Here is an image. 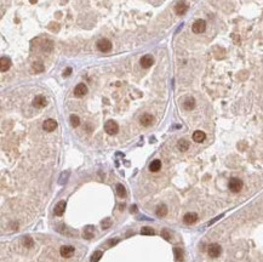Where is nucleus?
<instances>
[{
  "label": "nucleus",
  "mask_w": 263,
  "mask_h": 262,
  "mask_svg": "<svg viewBox=\"0 0 263 262\" xmlns=\"http://www.w3.org/2000/svg\"><path fill=\"white\" fill-rule=\"evenodd\" d=\"M66 205H67L66 201H63V200L58 201L57 205L55 206V210H53L55 215H56V216H62V215L64 214V211H66Z\"/></svg>",
  "instance_id": "obj_12"
},
{
  "label": "nucleus",
  "mask_w": 263,
  "mask_h": 262,
  "mask_svg": "<svg viewBox=\"0 0 263 262\" xmlns=\"http://www.w3.org/2000/svg\"><path fill=\"white\" fill-rule=\"evenodd\" d=\"M29 1H30V4H35V3L38 1V0H29Z\"/></svg>",
  "instance_id": "obj_35"
},
{
  "label": "nucleus",
  "mask_w": 263,
  "mask_h": 262,
  "mask_svg": "<svg viewBox=\"0 0 263 262\" xmlns=\"http://www.w3.org/2000/svg\"><path fill=\"white\" fill-rule=\"evenodd\" d=\"M46 103H47V101H46L45 96H43V95H38L33 100V106L36 107V108H43V107L46 106Z\"/></svg>",
  "instance_id": "obj_10"
},
{
  "label": "nucleus",
  "mask_w": 263,
  "mask_h": 262,
  "mask_svg": "<svg viewBox=\"0 0 263 262\" xmlns=\"http://www.w3.org/2000/svg\"><path fill=\"white\" fill-rule=\"evenodd\" d=\"M96 46H97V49H98L100 51H102V52H109V51L112 50V46H113V45H112L110 40L103 38V39H100V40L96 43Z\"/></svg>",
  "instance_id": "obj_3"
},
{
  "label": "nucleus",
  "mask_w": 263,
  "mask_h": 262,
  "mask_svg": "<svg viewBox=\"0 0 263 262\" xmlns=\"http://www.w3.org/2000/svg\"><path fill=\"white\" fill-rule=\"evenodd\" d=\"M87 93V86L85 84H78L74 89V96L75 97H83Z\"/></svg>",
  "instance_id": "obj_7"
},
{
  "label": "nucleus",
  "mask_w": 263,
  "mask_h": 262,
  "mask_svg": "<svg viewBox=\"0 0 263 262\" xmlns=\"http://www.w3.org/2000/svg\"><path fill=\"white\" fill-rule=\"evenodd\" d=\"M219 217H221V216H219ZM219 217H216V218H214L212 221H210V222H209V224H212V223H214V222H216V221H217V220H218Z\"/></svg>",
  "instance_id": "obj_33"
},
{
  "label": "nucleus",
  "mask_w": 263,
  "mask_h": 262,
  "mask_svg": "<svg viewBox=\"0 0 263 262\" xmlns=\"http://www.w3.org/2000/svg\"><path fill=\"white\" fill-rule=\"evenodd\" d=\"M103 256V252L102 251H95L93 252V255L91 256V262H98L100 260H101V257Z\"/></svg>",
  "instance_id": "obj_26"
},
{
  "label": "nucleus",
  "mask_w": 263,
  "mask_h": 262,
  "mask_svg": "<svg viewBox=\"0 0 263 262\" xmlns=\"http://www.w3.org/2000/svg\"><path fill=\"white\" fill-rule=\"evenodd\" d=\"M33 244H34V241H33V239L30 237H24L23 238V245L26 248H32Z\"/></svg>",
  "instance_id": "obj_28"
},
{
  "label": "nucleus",
  "mask_w": 263,
  "mask_h": 262,
  "mask_svg": "<svg viewBox=\"0 0 263 262\" xmlns=\"http://www.w3.org/2000/svg\"><path fill=\"white\" fill-rule=\"evenodd\" d=\"M161 235H163V238H165L166 240H170V238H171L170 232H168L167 229H163V231H161Z\"/></svg>",
  "instance_id": "obj_30"
},
{
  "label": "nucleus",
  "mask_w": 263,
  "mask_h": 262,
  "mask_svg": "<svg viewBox=\"0 0 263 262\" xmlns=\"http://www.w3.org/2000/svg\"><path fill=\"white\" fill-rule=\"evenodd\" d=\"M56 127H57V121L53 120V119H47L43 124V129L45 131H47V132H51V131H53Z\"/></svg>",
  "instance_id": "obj_9"
},
{
  "label": "nucleus",
  "mask_w": 263,
  "mask_h": 262,
  "mask_svg": "<svg viewBox=\"0 0 263 262\" xmlns=\"http://www.w3.org/2000/svg\"><path fill=\"white\" fill-rule=\"evenodd\" d=\"M205 29H206V22L204 20H197L192 26V30L195 34H201L205 32Z\"/></svg>",
  "instance_id": "obj_4"
},
{
  "label": "nucleus",
  "mask_w": 263,
  "mask_h": 262,
  "mask_svg": "<svg viewBox=\"0 0 263 262\" xmlns=\"http://www.w3.org/2000/svg\"><path fill=\"white\" fill-rule=\"evenodd\" d=\"M140 123L143 125V126H150L152 125V123H153V115H150V114H143L142 117H141V119H140Z\"/></svg>",
  "instance_id": "obj_16"
},
{
  "label": "nucleus",
  "mask_w": 263,
  "mask_h": 262,
  "mask_svg": "<svg viewBox=\"0 0 263 262\" xmlns=\"http://www.w3.org/2000/svg\"><path fill=\"white\" fill-rule=\"evenodd\" d=\"M221 252H222V248L218 244H216V243L215 244H210L209 248H208V254L210 255V257L216 258L221 255Z\"/></svg>",
  "instance_id": "obj_5"
},
{
  "label": "nucleus",
  "mask_w": 263,
  "mask_h": 262,
  "mask_svg": "<svg viewBox=\"0 0 263 262\" xmlns=\"http://www.w3.org/2000/svg\"><path fill=\"white\" fill-rule=\"evenodd\" d=\"M174 254H175V257H176L177 261H183V251H182V249L175 248L174 249Z\"/></svg>",
  "instance_id": "obj_25"
},
{
  "label": "nucleus",
  "mask_w": 263,
  "mask_h": 262,
  "mask_svg": "<svg viewBox=\"0 0 263 262\" xmlns=\"http://www.w3.org/2000/svg\"><path fill=\"white\" fill-rule=\"evenodd\" d=\"M228 187H229V189H230L233 193H238V192H240L241 188H242V181H241L240 178L233 177V178L229 180Z\"/></svg>",
  "instance_id": "obj_1"
},
{
  "label": "nucleus",
  "mask_w": 263,
  "mask_h": 262,
  "mask_svg": "<svg viewBox=\"0 0 263 262\" xmlns=\"http://www.w3.org/2000/svg\"><path fill=\"white\" fill-rule=\"evenodd\" d=\"M74 252H75V249H74L72 245H63V246H61V249H60L61 256H62V257H66V258L72 257V256L74 255Z\"/></svg>",
  "instance_id": "obj_6"
},
{
  "label": "nucleus",
  "mask_w": 263,
  "mask_h": 262,
  "mask_svg": "<svg viewBox=\"0 0 263 262\" xmlns=\"http://www.w3.org/2000/svg\"><path fill=\"white\" fill-rule=\"evenodd\" d=\"M117 193H118V195L120 197V198H125L126 197V189H125V187L123 186V184H117Z\"/></svg>",
  "instance_id": "obj_23"
},
{
  "label": "nucleus",
  "mask_w": 263,
  "mask_h": 262,
  "mask_svg": "<svg viewBox=\"0 0 263 262\" xmlns=\"http://www.w3.org/2000/svg\"><path fill=\"white\" fill-rule=\"evenodd\" d=\"M44 69H45V66L43 64V62L38 61V62L33 63V70L35 73H41V72H44Z\"/></svg>",
  "instance_id": "obj_22"
},
{
  "label": "nucleus",
  "mask_w": 263,
  "mask_h": 262,
  "mask_svg": "<svg viewBox=\"0 0 263 262\" xmlns=\"http://www.w3.org/2000/svg\"><path fill=\"white\" fill-rule=\"evenodd\" d=\"M136 210H137L136 206H132V208H131V212H132V211H136Z\"/></svg>",
  "instance_id": "obj_34"
},
{
  "label": "nucleus",
  "mask_w": 263,
  "mask_h": 262,
  "mask_svg": "<svg viewBox=\"0 0 263 262\" xmlns=\"http://www.w3.org/2000/svg\"><path fill=\"white\" fill-rule=\"evenodd\" d=\"M141 234H143V235H153L154 234V229L152 227H143L141 229Z\"/></svg>",
  "instance_id": "obj_27"
},
{
  "label": "nucleus",
  "mask_w": 263,
  "mask_h": 262,
  "mask_svg": "<svg viewBox=\"0 0 263 262\" xmlns=\"http://www.w3.org/2000/svg\"><path fill=\"white\" fill-rule=\"evenodd\" d=\"M205 138H206V135H205L204 131H200V130L194 131V134H193V140H194L195 142L201 143V142L205 141Z\"/></svg>",
  "instance_id": "obj_17"
},
{
  "label": "nucleus",
  "mask_w": 263,
  "mask_h": 262,
  "mask_svg": "<svg viewBox=\"0 0 263 262\" xmlns=\"http://www.w3.org/2000/svg\"><path fill=\"white\" fill-rule=\"evenodd\" d=\"M0 69H1V72H7L9 69H10V67H11V61H10V58H7V57H5V56H3L1 58H0Z\"/></svg>",
  "instance_id": "obj_15"
},
{
  "label": "nucleus",
  "mask_w": 263,
  "mask_h": 262,
  "mask_svg": "<svg viewBox=\"0 0 263 262\" xmlns=\"http://www.w3.org/2000/svg\"><path fill=\"white\" fill-rule=\"evenodd\" d=\"M70 124H72V126L73 127H78L79 125H80V119H79V117L78 115H70Z\"/></svg>",
  "instance_id": "obj_24"
},
{
  "label": "nucleus",
  "mask_w": 263,
  "mask_h": 262,
  "mask_svg": "<svg viewBox=\"0 0 263 262\" xmlns=\"http://www.w3.org/2000/svg\"><path fill=\"white\" fill-rule=\"evenodd\" d=\"M183 221H184V223H187V224H192V223H194V222L198 221V215H197L195 212H188V214L184 215Z\"/></svg>",
  "instance_id": "obj_14"
},
{
  "label": "nucleus",
  "mask_w": 263,
  "mask_h": 262,
  "mask_svg": "<svg viewBox=\"0 0 263 262\" xmlns=\"http://www.w3.org/2000/svg\"><path fill=\"white\" fill-rule=\"evenodd\" d=\"M93 235H95V227L91 226V224H89V226H86L84 228V232H83V237L85 239H92Z\"/></svg>",
  "instance_id": "obj_13"
},
{
  "label": "nucleus",
  "mask_w": 263,
  "mask_h": 262,
  "mask_svg": "<svg viewBox=\"0 0 263 262\" xmlns=\"http://www.w3.org/2000/svg\"><path fill=\"white\" fill-rule=\"evenodd\" d=\"M160 169H161V161L159 159H155L149 164V170L152 172H158Z\"/></svg>",
  "instance_id": "obj_18"
},
{
  "label": "nucleus",
  "mask_w": 263,
  "mask_h": 262,
  "mask_svg": "<svg viewBox=\"0 0 263 262\" xmlns=\"http://www.w3.org/2000/svg\"><path fill=\"white\" fill-rule=\"evenodd\" d=\"M183 107H184V109H187V110H192V109L195 107V100H194L193 97L185 98V101L183 102Z\"/></svg>",
  "instance_id": "obj_19"
},
{
  "label": "nucleus",
  "mask_w": 263,
  "mask_h": 262,
  "mask_svg": "<svg viewBox=\"0 0 263 262\" xmlns=\"http://www.w3.org/2000/svg\"><path fill=\"white\" fill-rule=\"evenodd\" d=\"M72 73V68L70 67H68L64 72H63V77H69V74Z\"/></svg>",
  "instance_id": "obj_31"
},
{
  "label": "nucleus",
  "mask_w": 263,
  "mask_h": 262,
  "mask_svg": "<svg viewBox=\"0 0 263 262\" xmlns=\"http://www.w3.org/2000/svg\"><path fill=\"white\" fill-rule=\"evenodd\" d=\"M118 241H119V239L115 238V239H113V240H109V241H108V244H109V246H112V245H115Z\"/></svg>",
  "instance_id": "obj_32"
},
{
  "label": "nucleus",
  "mask_w": 263,
  "mask_h": 262,
  "mask_svg": "<svg viewBox=\"0 0 263 262\" xmlns=\"http://www.w3.org/2000/svg\"><path fill=\"white\" fill-rule=\"evenodd\" d=\"M177 147H178V149L181 152H185V151H188V148H189V142H188L187 140H180L178 141V143H177Z\"/></svg>",
  "instance_id": "obj_21"
},
{
  "label": "nucleus",
  "mask_w": 263,
  "mask_h": 262,
  "mask_svg": "<svg viewBox=\"0 0 263 262\" xmlns=\"http://www.w3.org/2000/svg\"><path fill=\"white\" fill-rule=\"evenodd\" d=\"M155 214H157L159 217L166 216V215H167V206H166V205H164V204L159 205V206L157 208V210H155Z\"/></svg>",
  "instance_id": "obj_20"
},
{
  "label": "nucleus",
  "mask_w": 263,
  "mask_h": 262,
  "mask_svg": "<svg viewBox=\"0 0 263 262\" xmlns=\"http://www.w3.org/2000/svg\"><path fill=\"white\" fill-rule=\"evenodd\" d=\"M110 224H112L110 218H104V220L102 221V228H103V229H107V228L110 227Z\"/></svg>",
  "instance_id": "obj_29"
},
{
  "label": "nucleus",
  "mask_w": 263,
  "mask_h": 262,
  "mask_svg": "<svg viewBox=\"0 0 263 262\" xmlns=\"http://www.w3.org/2000/svg\"><path fill=\"white\" fill-rule=\"evenodd\" d=\"M187 11H188V5L185 4V1H178V3L175 5V12H176L178 16H183Z\"/></svg>",
  "instance_id": "obj_8"
},
{
  "label": "nucleus",
  "mask_w": 263,
  "mask_h": 262,
  "mask_svg": "<svg viewBox=\"0 0 263 262\" xmlns=\"http://www.w3.org/2000/svg\"><path fill=\"white\" fill-rule=\"evenodd\" d=\"M140 63H141V66H142L143 68H149V67H152V66H153V63H154V58H153L150 55H146V56H143V57L141 58Z\"/></svg>",
  "instance_id": "obj_11"
},
{
  "label": "nucleus",
  "mask_w": 263,
  "mask_h": 262,
  "mask_svg": "<svg viewBox=\"0 0 263 262\" xmlns=\"http://www.w3.org/2000/svg\"><path fill=\"white\" fill-rule=\"evenodd\" d=\"M104 130L108 135H115L119 131V125L114 120H108L104 125Z\"/></svg>",
  "instance_id": "obj_2"
}]
</instances>
